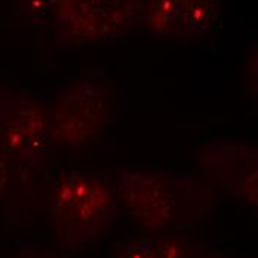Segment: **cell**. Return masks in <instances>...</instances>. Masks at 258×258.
I'll list each match as a JSON object with an SVG mask.
<instances>
[{"mask_svg": "<svg viewBox=\"0 0 258 258\" xmlns=\"http://www.w3.org/2000/svg\"><path fill=\"white\" fill-rule=\"evenodd\" d=\"M146 0H53L51 12L58 51L114 42L143 27Z\"/></svg>", "mask_w": 258, "mask_h": 258, "instance_id": "obj_3", "label": "cell"}, {"mask_svg": "<svg viewBox=\"0 0 258 258\" xmlns=\"http://www.w3.org/2000/svg\"><path fill=\"white\" fill-rule=\"evenodd\" d=\"M14 11L33 23H48L51 20L53 0H11Z\"/></svg>", "mask_w": 258, "mask_h": 258, "instance_id": "obj_9", "label": "cell"}, {"mask_svg": "<svg viewBox=\"0 0 258 258\" xmlns=\"http://www.w3.org/2000/svg\"><path fill=\"white\" fill-rule=\"evenodd\" d=\"M198 160L209 182L234 201L257 209L258 149L234 140H211L198 150Z\"/></svg>", "mask_w": 258, "mask_h": 258, "instance_id": "obj_6", "label": "cell"}, {"mask_svg": "<svg viewBox=\"0 0 258 258\" xmlns=\"http://www.w3.org/2000/svg\"><path fill=\"white\" fill-rule=\"evenodd\" d=\"M113 117V92L98 76L66 85L49 107L51 146L79 150L98 141Z\"/></svg>", "mask_w": 258, "mask_h": 258, "instance_id": "obj_4", "label": "cell"}, {"mask_svg": "<svg viewBox=\"0 0 258 258\" xmlns=\"http://www.w3.org/2000/svg\"><path fill=\"white\" fill-rule=\"evenodd\" d=\"M113 187L122 211L152 234L195 229L220 205V195L208 180L144 166H114Z\"/></svg>", "mask_w": 258, "mask_h": 258, "instance_id": "obj_1", "label": "cell"}, {"mask_svg": "<svg viewBox=\"0 0 258 258\" xmlns=\"http://www.w3.org/2000/svg\"><path fill=\"white\" fill-rule=\"evenodd\" d=\"M12 172H14V169H12L9 160L3 155H0V198L5 195V191L8 190V187L11 184Z\"/></svg>", "mask_w": 258, "mask_h": 258, "instance_id": "obj_10", "label": "cell"}, {"mask_svg": "<svg viewBox=\"0 0 258 258\" xmlns=\"http://www.w3.org/2000/svg\"><path fill=\"white\" fill-rule=\"evenodd\" d=\"M14 258H64L49 252V251H43V249H37V248H33V246H26V248H21Z\"/></svg>", "mask_w": 258, "mask_h": 258, "instance_id": "obj_11", "label": "cell"}, {"mask_svg": "<svg viewBox=\"0 0 258 258\" xmlns=\"http://www.w3.org/2000/svg\"><path fill=\"white\" fill-rule=\"evenodd\" d=\"M223 0H146L141 30L169 39H205L220 21Z\"/></svg>", "mask_w": 258, "mask_h": 258, "instance_id": "obj_7", "label": "cell"}, {"mask_svg": "<svg viewBox=\"0 0 258 258\" xmlns=\"http://www.w3.org/2000/svg\"><path fill=\"white\" fill-rule=\"evenodd\" d=\"M111 258H234L221 248L181 233L150 234L119 242Z\"/></svg>", "mask_w": 258, "mask_h": 258, "instance_id": "obj_8", "label": "cell"}, {"mask_svg": "<svg viewBox=\"0 0 258 258\" xmlns=\"http://www.w3.org/2000/svg\"><path fill=\"white\" fill-rule=\"evenodd\" d=\"M49 147V107L0 88V155L9 160L14 172L31 169Z\"/></svg>", "mask_w": 258, "mask_h": 258, "instance_id": "obj_5", "label": "cell"}, {"mask_svg": "<svg viewBox=\"0 0 258 258\" xmlns=\"http://www.w3.org/2000/svg\"><path fill=\"white\" fill-rule=\"evenodd\" d=\"M122 217L111 180L97 169L58 174L49 195V223L58 243L70 252L100 245Z\"/></svg>", "mask_w": 258, "mask_h": 258, "instance_id": "obj_2", "label": "cell"}]
</instances>
